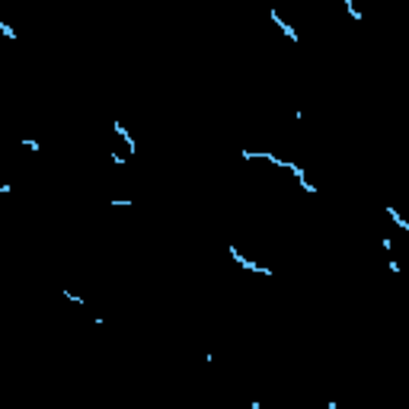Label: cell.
<instances>
[{
	"label": "cell",
	"instance_id": "1",
	"mask_svg": "<svg viewBox=\"0 0 409 409\" xmlns=\"http://www.w3.org/2000/svg\"><path fill=\"white\" fill-rule=\"evenodd\" d=\"M269 16H272V23H275V26H281V32H285V35H288V39H291V42H294V45H297V42H301V35H297V32H294V29H291V26H288V23H285V19H281V16H278V10H272V13H269Z\"/></svg>",
	"mask_w": 409,
	"mask_h": 409
},
{
	"label": "cell",
	"instance_id": "2",
	"mask_svg": "<svg viewBox=\"0 0 409 409\" xmlns=\"http://www.w3.org/2000/svg\"><path fill=\"white\" fill-rule=\"evenodd\" d=\"M112 128H115V134H118V138H122L125 141V147H128V154H134V138H131V134H128V131H125V128H122V125H112Z\"/></svg>",
	"mask_w": 409,
	"mask_h": 409
},
{
	"label": "cell",
	"instance_id": "3",
	"mask_svg": "<svg viewBox=\"0 0 409 409\" xmlns=\"http://www.w3.org/2000/svg\"><path fill=\"white\" fill-rule=\"evenodd\" d=\"M384 211H387V214H390V217H393V224L400 227V230H409V224H406V221H403L400 214H396V208H393V205H384Z\"/></svg>",
	"mask_w": 409,
	"mask_h": 409
},
{
	"label": "cell",
	"instance_id": "4",
	"mask_svg": "<svg viewBox=\"0 0 409 409\" xmlns=\"http://www.w3.org/2000/svg\"><path fill=\"white\" fill-rule=\"evenodd\" d=\"M0 32H3V35H7V39H16V32H13V29H10V26H7V23H3V19H0Z\"/></svg>",
	"mask_w": 409,
	"mask_h": 409
},
{
	"label": "cell",
	"instance_id": "5",
	"mask_svg": "<svg viewBox=\"0 0 409 409\" xmlns=\"http://www.w3.org/2000/svg\"><path fill=\"white\" fill-rule=\"evenodd\" d=\"M23 147H29V150H35V154L42 150V144H39V141H23Z\"/></svg>",
	"mask_w": 409,
	"mask_h": 409
}]
</instances>
